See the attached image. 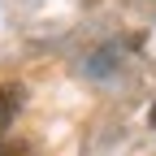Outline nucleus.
<instances>
[{
	"label": "nucleus",
	"instance_id": "f257e3e1",
	"mask_svg": "<svg viewBox=\"0 0 156 156\" xmlns=\"http://www.w3.org/2000/svg\"><path fill=\"white\" fill-rule=\"evenodd\" d=\"M22 100H26V91L17 87V83H5V87H0V130H5V126L13 122V117H17Z\"/></svg>",
	"mask_w": 156,
	"mask_h": 156
},
{
	"label": "nucleus",
	"instance_id": "f03ea898",
	"mask_svg": "<svg viewBox=\"0 0 156 156\" xmlns=\"http://www.w3.org/2000/svg\"><path fill=\"white\" fill-rule=\"evenodd\" d=\"M0 156H35V147L26 139H0Z\"/></svg>",
	"mask_w": 156,
	"mask_h": 156
},
{
	"label": "nucleus",
	"instance_id": "7ed1b4c3",
	"mask_svg": "<svg viewBox=\"0 0 156 156\" xmlns=\"http://www.w3.org/2000/svg\"><path fill=\"white\" fill-rule=\"evenodd\" d=\"M152 126H156V104H152Z\"/></svg>",
	"mask_w": 156,
	"mask_h": 156
}]
</instances>
